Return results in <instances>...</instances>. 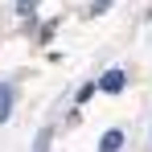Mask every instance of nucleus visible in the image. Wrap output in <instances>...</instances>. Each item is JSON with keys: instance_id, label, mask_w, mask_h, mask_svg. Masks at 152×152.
I'll return each instance as SVG.
<instances>
[{"instance_id": "nucleus-4", "label": "nucleus", "mask_w": 152, "mask_h": 152, "mask_svg": "<svg viewBox=\"0 0 152 152\" xmlns=\"http://www.w3.org/2000/svg\"><path fill=\"white\" fill-rule=\"evenodd\" d=\"M33 8H37V0H17V12H21V17H29Z\"/></svg>"}, {"instance_id": "nucleus-2", "label": "nucleus", "mask_w": 152, "mask_h": 152, "mask_svg": "<svg viewBox=\"0 0 152 152\" xmlns=\"http://www.w3.org/2000/svg\"><path fill=\"white\" fill-rule=\"evenodd\" d=\"M119 148H124V132H107L99 140V152H119Z\"/></svg>"}, {"instance_id": "nucleus-1", "label": "nucleus", "mask_w": 152, "mask_h": 152, "mask_svg": "<svg viewBox=\"0 0 152 152\" xmlns=\"http://www.w3.org/2000/svg\"><path fill=\"white\" fill-rule=\"evenodd\" d=\"M124 82H127V74H124V70H107V74L99 78V86L107 91V95H119V91H124Z\"/></svg>"}, {"instance_id": "nucleus-3", "label": "nucleus", "mask_w": 152, "mask_h": 152, "mask_svg": "<svg viewBox=\"0 0 152 152\" xmlns=\"http://www.w3.org/2000/svg\"><path fill=\"white\" fill-rule=\"evenodd\" d=\"M8 111H12V86H8V82H0V124L8 119Z\"/></svg>"}]
</instances>
